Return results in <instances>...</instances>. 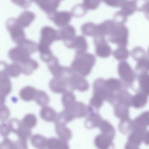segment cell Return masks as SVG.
I'll return each instance as SVG.
<instances>
[{
    "label": "cell",
    "mask_w": 149,
    "mask_h": 149,
    "mask_svg": "<svg viewBox=\"0 0 149 149\" xmlns=\"http://www.w3.org/2000/svg\"><path fill=\"white\" fill-rule=\"evenodd\" d=\"M149 132L144 130L133 129L128 138V141L140 146L143 142L148 144Z\"/></svg>",
    "instance_id": "cell-8"
},
{
    "label": "cell",
    "mask_w": 149,
    "mask_h": 149,
    "mask_svg": "<svg viewBox=\"0 0 149 149\" xmlns=\"http://www.w3.org/2000/svg\"><path fill=\"white\" fill-rule=\"evenodd\" d=\"M93 95L96 96L113 105L115 93L111 92L107 86L106 80L103 78L96 79L93 84Z\"/></svg>",
    "instance_id": "cell-5"
},
{
    "label": "cell",
    "mask_w": 149,
    "mask_h": 149,
    "mask_svg": "<svg viewBox=\"0 0 149 149\" xmlns=\"http://www.w3.org/2000/svg\"><path fill=\"white\" fill-rule=\"evenodd\" d=\"M125 149H140L139 146L127 141L125 146Z\"/></svg>",
    "instance_id": "cell-40"
},
{
    "label": "cell",
    "mask_w": 149,
    "mask_h": 149,
    "mask_svg": "<svg viewBox=\"0 0 149 149\" xmlns=\"http://www.w3.org/2000/svg\"><path fill=\"white\" fill-rule=\"evenodd\" d=\"M21 123L24 127L31 130L36 125L37 119L34 114L29 113L23 117L21 121Z\"/></svg>",
    "instance_id": "cell-27"
},
{
    "label": "cell",
    "mask_w": 149,
    "mask_h": 149,
    "mask_svg": "<svg viewBox=\"0 0 149 149\" xmlns=\"http://www.w3.org/2000/svg\"><path fill=\"white\" fill-rule=\"evenodd\" d=\"M39 115L42 120L47 122H55L57 116L56 111L53 108L47 106L43 107Z\"/></svg>",
    "instance_id": "cell-20"
},
{
    "label": "cell",
    "mask_w": 149,
    "mask_h": 149,
    "mask_svg": "<svg viewBox=\"0 0 149 149\" xmlns=\"http://www.w3.org/2000/svg\"><path fill=\"white\" fill-rule=\"evenodd\" d=\"M106 84L108 89L114 93L125 89L120 79L116 78H110L106 80Z\"/></svg>",
    "instance_id": "cell-24"
},
{
    "label": "cell",
    "mask_w": 149,
    "mask_h": 149,
    "mask_svg": "<svg viewBox=\"0 0 149 149\" xmlns=\"http://www.w3.org/2000/svg\"><path fill=\"white\" fill-rule=\"evenodd\" d=\"M34 100L38 105L44 107L50 102V97L44 91L37 90Z\"/></svg>",
    "instance_id": "cell-31"
},
{
    "label": "cell",
    "mask_w": 149,
    "mask_h": 149,
    "mask_svg": "<svg viewBox=\"0 0 149 149\" xmlns=\"http://www.w3.org/2000/svg\"><path fill=\"white\" fill-rule=\"evenodd\" d=\"M10 116V111L5 105L0 106V121L5 122Z\"/></svg>",
    "instance_id": "cell-38"
},
{
    "label": "cell",
    "mask_w": 149,
    "mask_h": 149,
    "mask_svg": "<svg viewBox=\"0 0 149 149\" xmlns=\"http://www.w3.org/2000/svg\"><path fill=\"white\" fill-rule=\"evenodd\" d=\"M101 134L113 140L115 136V130L113 126L106 120H103L99 127Z\"/></svg>",
    "instance_id": "cell-21"
},
{
    "label": "cell",
    "mask_w": 149,
    "mask_h": 149,
    "mask_svg": "<svg viewBox=\"0 0 149 149\" xmlns=\"http://www.w3.org/2000/svg\"></svg>",
    "instance_id": "cell-43"
},
{
    "label": "cell",
    "mask_w": 149,
    "mask_h": 149,
    "mask_svg": "<svg viewBox=\"0 0 149 149\" xmlns=\"http://www.w3.org/2000/svg\"><path fill=\"white\" fill-rule=\"evenodd\" d=\"M118 73L125 89L132 87L136 79V74L132 67L126 61L121 62L117 68Z\"/></svg>",
    "instance_id": "cell-6"
},
{
    "label": "cell",
    "mask_w": 149,
    "mask_h": 149,
    "mask_svg": "<svg viewBox=\"0 0 149 149\" xmlns=\"http://www.w3.org/2000/svg\"><path fill=\"white\" fill-rule=\"evenodd\" d=\"M22 69V73L25 75H30L38 67V64L36 61L31 59L27 63L20 64Z\"/></svg>",
    "instance_id": "cell-26"
},
{
    "label": "cell",
    "mask_w": 149,
    "mask_h": 149,
    "mask_svg": "<svg viewBox=\"0 0 149 149\" xmlns=\"http://www.w3.org/2000/svg\"><path fill=\"white\" fill-rule=\"evenodd\" d=\"M76 101V97L73 91H66L63 93L61 102L64 108L71 105Z\"/></svg>",
    "instance_id": "cell-33"
},
{
    "label": "cell",
    "mask_w": 149,
    "mask_h": 149,
    "mask_svg": "<svg viewBox=\"0 0 149 149\" xmlns=\"http://www.w3.org/2000/svg\"><path fill=\"white\" fill-rule=\"evenodd\" d=\"M148 111H145L132 120L133 129L147 130L149 126Z\"/></svg>",
    "instance_id": "cell-15"
},
{
    "label": "cell",
    "mask_w": 149,
    "mask_h": 149,
    "mask_svg": "<svg viewBox=\"0 0 149 149\" xmlns=\"http://www.w3.org/2000/svg\"><path fill=\"white\" fill-rule=\"evenodd\" d=\"M113 141L111 138L101 134L94 138V145L98 149H114Z\"/></svg>",
    "instance_id": "cell-14"
},
{
    "label": "cell",
    "mask_w": 149,
    "mask_h": 149,
    "mask_svg": "<svg viewBox=\"0 0 149 149\" xmlns=\"http://www.w3.org/2000/svg\"><path fill=\"white\" fill-rule=\"evenodd\" d=\"M113 56L116 60L123 62L128 58L129 52L126 47L119 46L113 52Z\"/></svg>",
    "instance_id": "cell-29"
},
{
    "label": "cell",
    "mask_w": 149,
    "mask_h": 149,
    "mask_svg": "<svg viewBox=\"0 0 149 149\" xmlns=\"http://www.w3.org/2000/svg\"><path fill=\"white\" fill-rule=\"evenodd\" d=\"M5 101V97L0 94V106L4 105Z\"/></svg>",
    "instance_id": "cell-42"
},
{
    "label": "cell",
    "mask_w": 149,
    "mask_h": 149,
    "mask_svg": "<svg viewBox=\"0 0 149 149\" xmlns=\"http://www.w3.org/2000/svg\"><path fill=\"white\" fill-rule=\"evenodd\" d=\"M55 130L59 138L68 142L72 137V133L64 123L56 119L55 121Z\"/></svg>",
    "instance_id": "cell-12"
},
{
    "label": "cell",
    "mask_w": 149,
    "mask_h": 149,
    "mask_svg": "<svg viewBox=\"0 0 149 149\" xmlns=\"http://www.w3.org/2000/svg\"><path fill=\"white\" fill-rule=\"evenodd\" d=\"M49 87L56 93H64L67 91L68 88L66 81L61 77H54L50 81Z\"/></svg>",
    "instance_id": "cell-13"
},
{
    "label": "cell",
    "mask_w": 149,
    "mask_h": 149,
    "mask_svg": "<svg viewBox=\"0 0 149 149\" xmlns=\"http://www.w3.org/2000/svg\"><path fill=\"white\" fill-rule=\"evenodd\" d=\"M37 46L31 41H23L9 51V57L14 63L19 64L25 63L31 59V55L37 51Z\"/></svg>",
    "instance_id": "cell-1"
},
{
    "label": "cell",
    "mask_w": 149,
    "mask_h": 149,
    "mask_svg": "<svg viewBox=\"0 0 149 149\" xmlns=\"http://www.w3.org/2000/svg\"><path fill=\"white\" fill-rule=\"evenodd\" d=\"M11 133L16 134L18 139L27 140L31 135V130L26 128L21 124V121L16 118L10 119L8 122Z\"/></svg>",
    "instance_id": "cell-7"
},
{
    "label": "cell",
    "mask_w": 149,
    "mask_h": 149,
    "mask_svg": "<svg viewBox=\"0 0 149 149\" xmlns=\"http://www.w3.org/2000/svg\"><path fill=\"white\" fill-rule=\"evenodd\" d=\"M95 53L96 56L101 58L109 57L112 54V49L106 41L104 39H95L94 40Z\"/></svg>",
    "instance_id": "cell-10"
},
{
    "label": "cell",
    "mask_w": 149,
    "mask_h": 149,
    "mask_svg": "<svg viewBox=\"0 0 149 149\" xmlns=\"http://www.w3.org/2000/svg\"><path fill=\"white\" fill-rule=\"evenodd\" d=\"M131 55L133 58L136 62L148 58V54L143 48L136 47L134 48L131 52Z\"/></svg>",
    "instance_id": "cell-34"
},
{
    "label": "cell",
    "mask_w": 149,
    "mask_h": 149,
    "mask_svg": "<svg viewBox=\"0 0 149 149\" xmlns=\"http://www.w3.org/2000/svg\"><path fill=\"white\" fill-rule=\"evenodd\" d=\"M6 70L9 77L16 78L18 77L22 73V69L20 64L16 63L7 65Z\"/></svg>",
    "instance_id": "cell-32"
},
{
    "label": "cell",
    "mask_w": 149,
    "mask_h": 149,
    "mask_svg": "<svg viewBox=\"0 0 149 149\" xmlns=\"http://www.w3.org/2000/svg\"><path fill=\"white\" fill-rule=\"evenodd\" d=\"M37 90L31 86H26L22 88L19 92V96L23 100L29 102L35 99Z\"/></svg>",
    "instance_id": "cell-22"
},
{
    "label": "cell",
    "mask_w": 149,
    "mask_h": 149,
    "mask_svg": "<svg viewBox=\"0 0 149 149\" xmlns=\"http://www.w3.org/2000/svg\"><path fill=\"white\" fill-rule=\"evenodd\" d=\"M136 79H137L139 82V88L138 91L143 92L149 95V76L148 72H141L135 73Z\"/></svg>",
    "instance_id": "cell-16"
},
{
    "label": "cell",
    "mask_w": 149,
    "mask_h": 149,
    "mask_svg": "<svg viewBox=\"0 0 149 149\" xmlns=\"http://www.w3.org/2000/svg\"><path fill=\"white\" fill-rule=\"evenodd\" d=\"M118 127L119 130L122 134H127L132 130L133 128L132 120L130 117L120 120Z\"/></svg>",
    "instance_id": "cell-30"
},
{
    "label": "cell",
    "mask_w": 149,
    "mask_h": 149,
    "mask_svg": "<svg viewBox=\"0 0 149 149\" xmlns=\"http://www.w3.org/2000/svg\"><path fill=\"white\" fill-rule=\"evenodd\" d=\"M148 95L138 91L136 94L132 96L131 107L136 109H141L144 107L148 101Z\"/></svg>",
    "instance_id": "cell-17"
},
{
    "label": "cell",
    "mask_w": 149,
    "mask_h": 149,
    "mask_svg": "<svg viewBox=\"0 0 149 149\" xmlns=\"http://www.w3.org/2000/svg\"><path fill=\"white\" fill-rule=\"evenodd\" d=\"M31 143L33 147L37 149H45L47 139L40 134H36L31 136Z\"/></svg>",
    "instance_id": "cell-25"
},
{
    "label": "cell",
    "mask_w": 149,
    "mask_h": 149,
    "mask_svg": "<svg viewBox=\"0 0 149 149\" xmlns=\"http://www.w3.org/2000/svg\"><path fill=\"white\" fill-rule=\"evenodd\" d=\"M48 66L49 70L54 77L60 76L63 66L60 65L57 58L53 56L52 59L48 62Z\"/></svg>",
    "instance_id": "cell-23"
},
{
    "label": "cell",
    "mask_w": 149,
    "mask_h": 149,
    "mask_svg": "<svg viewBox=\"0 0 149 149\" xmlns=\"http://www.w3.org/2000/svg\"><path fill=\"white\" fill-rule=\"evenodd\" d=\"M67 48L74 49L76 53H83L86 52L88 49V45L85 39L83 37L77 38L73 40H69L65 42Z\"/></svg>",
    "instance_id": "cell-11"
},
{
    "label": "cell",
    "mask_w": 149,
    "mask_h": 149,
    "mask_svg": "<svg viewBox=\"0 0 149 149\" xmlns=\"http://www.w3.org/2000/svg\"><path fill=\"white\" fill-rule=\"evenodd\" d=\"M37 50L40 53V58L43 62L48 63L53 56L50 47L38 44Z\"/></svg>",
    "instance_id": "cell-28"
},
{
    "label": "cell",
    "mask_w": 149,
    "mask_h": 149,
    "mask_svg": "<svg viewBox=\"0 0 149 149\" xmlns=\"http://www.w3.org/2000/svg\"><path fill=\"white\" fill-rule=\"evenodd\" d=\"M69 148H69L68 142L60 139V146L59 149H69Z\"/></svg>",
    "instance_id": "cell-41"
},
{
    "label": "cell",
    "mask_w": 149,
    "mask_h": 149,
    "mask_svg": "<svg viewBox=\"0 0 149 149\" xmlns=\"http://www.w3.org/2000/svg\"><path fill=\"white\" fill-rule=\"evenodd\" d=\"M10 133V128L8 122H2L0 124V135L6 138L9 135Z\"/></svg>",
    "instance_id": "cell-39"
},
{
    "label": "cell",
    "mask_w": 149,
    "mask_h": 149,
    "mask_svg": "<svg viewBox=\"0 0 149 149\" xmlns=\"http://www.w3.org/2000/svg\"><path fill=\"white\" fill-rule=\"evenodd\" d=\"M95 63L96 58L93 54L86 52L76 53L71 68L73 71L85 77L91 73Z\"/></svg>",
    "instance_id": "cell-2"
},
{
    "label": "cell",
    "mask_w": 149,
    "mask_h": 149,
    "mask_svg": "<svg viewBox=\"0 0 149 149\" xmlns=\"http://www.w3.org/2000/svg\"><path fill=\"white\" fill-rule=\"evenodd\" d=\"M87 113V106L84 102L75 101L71 105L64 108L62 112L58 114L57 120L67 124L76 118L85 117Z\"/></svg>",
    "instance_id": "cell-4"
},
{
    "label": "cell",
    "mask_w": 149,
    "mask_h": 149,
    "mask_svg": "<svg viewBox=\"0 0 149 149\" xmlns=\"http://www.w3.org/2000/svg\"><path fill=\"white\" fill-rule=\"evenodd\" d=\"M86 117L85 125L88 129L99 128L103 120L98 112L93 110L88 106H87V113Z\"/></svg>",
    "instance_id": "cell-9"
},
{
    "label": "cell",
    "mask_w": 149,
    "mask_h": 149,
    "mask_svg": "<svg viewBox=\"0 0 149 149\" xmlns=\"http://www.w3.org/2000/svg\"><path fill=\"white\" fill-rule=\"evenodd\" d=\"M132 96L133 95L127 89H122L115 93L114 101L112 105H113L115 102H120L126 104L130 107H131Z\"/></svg>",
    "instance_id": "cell-19"
},
{
    "label": "cell",
    "mask_w": 149,
    "mask_h": 149,
    "mask_svg": "<svg viewBox=\"0 0 149 149\" xmlns=\"http://www.w3.org/2000/svg\"><path fill=\"white\" fill-rule=\"evenodd\" d=\"M0 149H19L16 141H13L8 138H4L0 143Z\"/></svg>",
    "instance_id": "cell-36"
},
{
    "label": "cell",
    "mask_w": 149,
    "mask_h": 149,
    "mask_svg": "<svg viewBox=\"0 0 149 149\" xmlns=\"http://www.w3.org/2000/svg\"><path fill=\"white\" fill-rule=\"evenodd\" d=\"M114 107L115 116L120 120L129 117V107L124 103L115 102Z\"/></svg>",
    "instance_id": "cell-18"
},
{
    "label": "cell",
    "mask_w": 149,
    "mask_h": 149,
    "mask_svg": "<svg viewBox=\"0 0 149 149\" xmlns=\"http://www.w3.org/2000/svg\"><path fill=\"white\" fill-rule=\"evenodd\" d=\"M66 81L68 88L71 90L84 92L87 91L89 84L83 76L73 71L71 67H63L60 76Z\"/></svg>",
    "instance_id": "cell-3"
},
{
    "label": "cell",
    "mask_w": 149,
    "mask_h": 149,
    "mask_svg": "<svg viewBox=\"0 0 149 149\" xmlns=\"http://www.w3.org/2000/svg\"><path fill=\"white\" fill-rule=\"evenodd\" d=\"M104 101L96 96L93 95L89 101L88 107L94 111L98 112L104 103Z\"/></svg>",
    "instance_id": "cell-35"
},
{
    "label": "cell",
    "mask_w": 149,
    "mask_h": 149,
    "mask_svg": "<svg viewBox=\"0 0 149 149\" xmlns=\"http://www.w3.org/2000/svg\"><path fill=\"white\" fill-rule=\"evenodd\" d=\"M60 140L59 138L51 137L47 139L46 149H59L60 145Z\"/></svg>",
    "instance_id": "cell-37"
}]
</instances>
